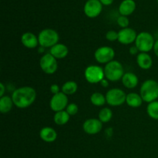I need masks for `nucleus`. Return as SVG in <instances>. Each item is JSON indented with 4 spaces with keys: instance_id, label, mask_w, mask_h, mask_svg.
<instances>
[{
    "instance_id": "10",
    "label": "nucleus",
    "mask_w": 158,
    "mask_h": 158,
    "mask_svg": "<svg viewBox=\"0 0 158 158\" xmlns=\"http://www.w3.org/2000/svg\"><path fill=\"white\" fill-rule=\"evenodd\" d=\"M68 102L69 100H68L67 95L63 94V92H60L52 96L49 102V106L52 111L56 113L59 111L64 110V109H66V106H68Z\"/></svg>"
},
{
    "instance_id": "2",
    "label": "nucleus",
    "mask_w": 158,
    "mask_h": 158,
    "mask_svg": "<svg viewBox=\"0 0 158 158\" xmlns=\"http://www.w3.org/2000/svg\"><path fill=\"white\" fill-rule=\"evenodd\" d=\"M140 95L146 103H151L158 99V83L154 80H147L142 83Z\"/></svg>"
},
{
    "instance_id": "1",
    "label": "nucleus",
    "mask_w": 158,
    "mask_h": 158,
    "mask_svg": "<svg viewBox=\"0 0 158 158\" xmlns=\"http://www.w3.org/2000/svg\"><path fill=\"white\" fill-rule=\"evenodd\" d=\"M14 105L19 109L30 106L36 99V91L31 86H22L15 89L12 94Z\"/></svg>"
},
{
    "instance_id": "21",
    "label": "nucleus",
    "mask_w": 158,
    "mask_h": 158,
    "mask_svg": "<svg viewBox=\"0 0 158 158\" xmlns=\"http://www.w3.org/2000/svg\"><path fill=\"white\" fill-rule=\"evenodd\" d=\"M14 103L12 97L9 96H4L0 98V112L2 114H7L10 112Z\"/></svg>"
},
{
    "instance_id": "13",
    "label": "nucleus",
    "mask_w": 158,
    "mask_h": 158,
    "mask_svg": "<svg viewBox=\"0 0 158 158\" xmlns=\"http://www.w3.org/2000/svg\"><path fill=\"white\" fill-rule=\"evenodd\" d=\"M83 129L86 134L89 135H95L103 129V123L99 119H88L83 123Z\"/></svg>"
},
{
    "instance_id": "26",
    "label": "nucleus",
    "mask_w": 158,
    "mask_h": 158,
    "mask_svg": "<svg viewBox=\"0 0 158 158\" xmlns=\"http://www.w3.org/2000/svg\"><path fill=\"white\" fill-rule=\"evenodd\" d=\"M113 117V112L110 108L104 107L101 109L99 112L98 119L103 123H108Z\"/></svg>"
},
{
    "instance_id": "17",
    "label": "nucleus",
    "mask_w": 158,
    "mask_h": 158,
    "mask_svg": "<svg viewBox=\"0 0 158 158\" xmlns=\"http://www.w3.org/2000/svg\"><path fill=\"white\" fill-rule=\"evenodd\" d=\"M122 83L123 86L127 89H134L138 85L139 79L136 74L134 73L127 72L125 73L123 77L121 79Z\"/></svg>"
},
{
    "instance_id": "31",
    "label": "nucleus",
    "mask_w": 158,
    "mask_h": 158,
    "mask_svg": "<svg viewBox=\"0 0 158 158\" xmlns=\"http://www.w3.org/2000/svg\"><path fill=\"white\" fill-rule=\"evenodd\" d=\"M140 52V51L138 50V49H137V46H131V47L130 48V49H129L130 54H131L132 56L137 55V52Z\"/></svg>"
},
{
    "instance_id": "30",
    "label": "nucleus",
    "mask_w": 158,
    "mask_h": 158,
    "mask_svg": "<svg viewBox=\"0 0 158 158\" xmlns=\"http://www.w3.org/2000/svg\"><path fill=\"white\" fill-rule=\"evenodd\" d=\"M50 91H51V93L53 94V95L60 93V86H59V85H57V84L51 85Z\"/></svg>"
},
{
    "instance_id": "24",
    "label": "nucleus",
    "mask_w": 158,
    "mask_h": 158,
    "mask_svg": "<svg viewBox=\"0 0 158 158\" xmlns=\"http://www.w3.org/2000/svg\"><path fill=\"white\" fill-rule=\"evenodd\" d=\"M78 89V85L74 81H67L62 86V92L66 95H73Z\"/></svg>"
},
{
    "instance_id": "37",
    "label": "nucleus",
    "mask_w": 158,
    "mask_h": 158,
    "mask_svg": "<svg viewBox=\"0 0 158 158\" xmlns=\"http://www.w3.org/2000/svg\"><path fill=\"white\" fill-rule=\"evenodd\" d=\"M157 3H158V0H157Z\"/></svg>"
},
{
    "instance_id": "29",
    "label": "nucleus",
    "mask_w": 158,
    "mask_h": 158,
    "mask_svg": "<svg viewBox=\"0 0 158 158\" xmlns=\"http://www.w3.org/2000/svg\"><path fill=\"white\" fill-rule=\"evenodd\" d=\"M106 39L110 42H114L118 40V32L115 30H109L106 33Z\"/></svg>"
},
{
    "instance_id": "22",
    "label": "nucleus",
    "mask_w": 158,
    "mask_h": 158,
    "mask_svg": "<svg viewBox=\"0 0 158 158\" xmlns=\"http://www.w3.org/2000/svg\"><path fill=\"white\" fill-rule=\"evenodd\" d=\"M69 118H70L69 114L66 110H62L55 113L53 120L56 124L59 125V126H63L69 122Z\"/></svg>"
},
{
    "instance_id": "6",
    "label": "nucleus",
    "mask_w": 158,
    "mask_h": 158,
    "mask_svg": "<svg viewBox=\"0 0 158 158\" xmlns=\"http://www.w3.org/2000/svg\"><path fill=\"white\" fill-rule=\"evenodd\" d=\"M84 77L88 83L92 84L100 83L105 78L104 69L97 65H90L85 69Z\"/></svg>"
},
{
    "instance_id": "15",
    "label": "nucleus",
    "mask_w": 158,
    "mask_h": 158,
    "mask_svg": "<svg viewBox=\"0 0 158 158\" xmlns=\"http://www.w3.org/2000/svg\"><path fill=\"white\" fill-rule=\"evenodd\" d=\"M49 53L53 56L56 60H61L67 56L69 49L66 45L63 43H57L49 49Z\"/></svg>"
},
{
    "instance_id": "23",
    "label": "nucleus",
    "mask_w": 158,
    "mask_h": 158,
    "mask_svg": "<svg viewBox=\"0 0 158 158\" xmlns=\"http://www.w3.org/2000/svg\"><path fill=\"white\" fill-rule=\"evenodd\" d=\"M90 102L96 106H103L106 103V96L101 93L95 92L90 96Z\"/></svg>"
},
{
    "instance_id": "27",
    "label": "nucleus",
    "mask_w": 158,
    "mask_h": 158,
    "mask_svg": "<svg viewBox=\"0 0 158 158\" xmlns=\"http://www.w3.org/2000/svg\"><path fill=\"white\" fill-rule=\"evenodd\" d=\"M117 24L122 28V29H124V28H127L128 26L130 24V20L127 18V16H124V15H120V16L117 18Z\"/></svg>"
},
{
    "instance_id": "7",
    "label": "nucleus",
    "mask_w": 158,
    "mask_h": 158,
    "mask_svg": "<svg viewBox=\"0 0 158 158\" xmlns=\"http://www.w3.org/2000/svg\"><path fill=\"white\" fill-rule=\"evenodd\" d=\"M127 94L119 88L109 89L106 94V103L111 106H119L126 102Z\"/></svg>"
},
{
    "instance_id": "8",
    "label": "nucleus",
    "mask_w": 158,
    "mask_h": 158,
    "mask_svg": "<svg viewBox=\"0 0 158 158\" xmlns=\"http://www.w3.org/2000/svg\"><path fill=\"white\" fill-rule=\"evenodd\" d=\"M115 56V51L110 46H104L97 48L94 52V58L96 61L101 64H107L114 60Z\"/></svg>"
},
{
    "instance_id": "5",
    "label": "nucleus",
    "mask_w": 158,
    "mask_h": 158,
    "mask_svg": "<svg viewBox=\"0 0 158 158\" xmlns=\"http://www.w3.org/2000/svg\"><path fill=\"white\" fill-rule=\"evenodd\" d=\"M154 38L148 32H142L137 34L135 46L140 52H148L154 49Z\"/></svg>"
},
{
    "instance_id": "25",
    "label": "nucleus",
    "mask_w": 158,
    "mask_h": 158,
    "mask_svg": "<svg viewBox=\"0 0 158 158\" xmlns=\"http://www.w3.org/2000/svg\"><path fill=\"white\" fill-rule=\"evenodd\" d=\"M147 113L153 120H158V101L155 100L148 103L147 106Z\"/></svg>"
},
{
    "instance_id": "32",
    "label": "nucleus",
    "mask_w": 158,
    "mask_h": 158,
    "mask_svg": "<svg viewBox=\"0 0 158 158\" xmlns=\"http://www.w3.org/2000/svg\"><path fill=\"white\" fill-rule=\"evenodd\" d=\"M6 92V86L2 83H0V97H4V94Z\"/></svg>"
},
{
    "instance_id": "33",
    "label": "nucleus",
    "mask_w": 158,
    "mask_h": 158,
    "mask_svg": "<svg viewBox=\"0 0 158 158\" xmlns=\"http://www.w3.org/2000/svg\"><path fill=\"white\" fill-rule=\"evenodd\" d=\"M100 84L101 85V86H103V87H104V88L108 87V86H109V80H108L107 79L104 78V79H103V80H101V82H100Z\"/></svg>"
},
{
    "instance_id": "11",
    "label": "nucleus",
    "mask_w": 158,
    "mask_h": 158,
    "mask_svg": "<svg viewBox=\"0 0 158 158\" xmlns=\"http://www.w3.org/2000/svg\"><path fill=\"white\" fill-rule=\"evenodd\" d=\"M100 0H88L84 5L83 11L89 18H96L102 12L103 6Z\"/></svg>"
},
{
    "instance_id": "4",
    "label": "nucleus",
    "mask_w": 158,
    "mask_h": 158,
    "mask_svg": "<svg viewBox=\"0 0 158 158\" xmlns=\"http://www.w3.org/2000/svg\"><path fill=\"white\" fill-rule=\"evenodd\" d=\"M39 44L43 48H52L60 40L58 32L52 29H44L38 35Z\"/></svg>"
},
{
    "instance_id": "18",
    "label": "nucleus",
    "mask_w": 158,
    "mask_h": 158,
    "mask_svg": "<svg viewBox=\"0 0 158 158\" xmlns=\"http://www.w3.org/2000/svg\"><path fill=\"white\" fill-rule=\"evenodd\" d=\"M137 63L142 69H151L153 65V60L148 52H140L137 56Z\"/></svg>"
},
{
    "instance_id": "9",
    "label": "nucleus",
    "mask_w": 158,
    "mask_h": 158,
    "mask_svg": "<svg viewBox=\"0 0 158 158\" xmlns=\"http://www.w3.org/2000/svg\"><path fill=\"white\" fill-rule=\"evenodd\" d=\"M40 66L45 73L49 75L55 73L58 69L57 60L50 53H46L42 56L40 60Z\"/></svg>"
},
{
    "instance_id": "36",
    "label": "nucleus",
    "mask_w": 158,
    "mask_h": 158,
    "mask_svg": "<svg viewBox=\"0 0 158 158\" xmlns=\"http://www.w3.org/2000/svg\"><path fill=\"white\" fill-rule=\"evenodd\" d=\"M44 49H45V48H43V47H42V46H40V47L38 49L39 52H44Z\"/></svg>"
},
{
    "instance_id": "35",
    "label": "nucleus",
    "mask_w": 158,
    "mask_h": 158,
    "mask_svg": "<svg viewBox=\"0 0 158 158\" xmlns=\"http://www.w3.org/2000/svg\"><path fill=\"white\" fill-rule=\"evenodd\" d=\"M154 52L155 53V55L157 56L158 57V40H156L155 43H154Z\"/></svg>"
},
{
    "instance_id": "12",
    "label": "nucleus",
    "mask_w": 158,
    "mask_h": 158,
    "mask_svg": "<svg viewBox=\"0 0 158 158\" xmlns=\"http://www.w3.org/2000/svg\"><path fill=\"white\" fill-rule=\"evenodd\" d=\"M137 34L132 28H124L118 32V41L123 45H130L135 43Z\"/></svg>"
},
{
    "instance_id": "28",
    "label": "nucleus",
    "mask_w": 158,
    "mask_h": 158,
    "mask_svg": "<svg viewBox=\"0 0 158 158\" xmlns=\"http://www.w3.org/2000/svg\"><path fill=\"white\" fill-rule=\"evenodd\" d=\"M79 107L77 105V103H71L69 104H68V106H66V111L69 114V116H74L78 113Z\"/></svg>"
},
{
    "instance_id": "20",
    "label": "nucleus",
    "mask_w": 158,
    "mask_h": 158,
    "mask_svg": "<svg viewBox=\"0 0 158 158\" xmlns=\"http://www.w3.org/2000/svg\"><path fill=\"white\" fill-rule=\"evenodd\" d=\"M143 99L140 94H136V93H130V94H127L126 103L131 107H140L143 103Z\"/></svg>"
},
{
    "instance_id": "3",
    "label": "nucleus",
    "mask_w": 158,
    "mask_h": 158,
    "mask_svg": "<svg viewBox=\"0 0 158 158\" xmlns=\"http://www.w3.org/2000/svg\"><path fill=\"white\" fill-rule=\"evenodd\" d=\"M103 69L105 78L111 82L119 81L125 73L123 65L117 60H113L108 63Z\"/></svg>"
},
{
    "instance_id": "34",
    "label": "nucleus",
    "mask_w": 158,
    "mask_h": 158,
    "mask_svg": "<svg viewBox=\"0 0 158 158\" xmlns=\"http://www.w3.org/2000/svg\"><path fill=\"white\" fill-rule=\"evenodd\" d=\"M100 1L104 6H110V5L112 4L114 0H100Z\"/></svg>"
},
{
    "instance_id": "14",
    "label": "nucleus",
    "mask_w": 158,
    "mask_h": 158,
    "mask_svg": "<svg viewBox=\"0 0 158 158\" xmlns=\"http://www.w3.org/2000/svg\"><path fill=\"white\" fill-rule=\"evenodd\" d=\"M21 42L22 44L28 49H35L38 46V45H40L38 36L29 32H25L22 35Z\"/></svg>"
},
{
    "instance_id": "16",
    "label": "nucleus",
    "mask_w": 158,
    "mask_h": 158,
    "mask_svg": "<svg viewBox=\"0 0 158 158\" xmlns=\"http://www.w3.org/2000/svg\"><path fill=\"white\" fill-rule=\"evenodd\" d=\"M40 137L42 140L46 143H52L57 138V133L50 127H45L40 130Z\"/></svg>"
},
{
    "instance_id": "19",
    "label": "nucleus",
    "mask_w": 158,
    "mask_h": 158,
    "mask_svg": "<svg viewBox=\"0 0 158 158\" xmlns=\"http://www.w3.org/2000/svg\"><path fill=\"white\" fill-rule=\"evenodd\" d=\"M136 9V2L134 0H123L119 6L120 15L127 16L131 15Z\"/></svg>"
}]
</instances>
